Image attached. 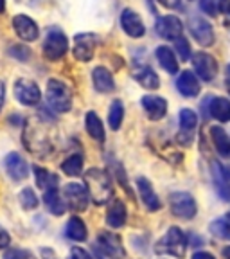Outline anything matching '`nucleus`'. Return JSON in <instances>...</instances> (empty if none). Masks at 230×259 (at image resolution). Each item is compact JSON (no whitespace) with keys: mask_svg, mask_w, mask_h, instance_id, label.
<instances>
[{"mask_svg":"<svg viewBox=\"0 0 230 259\" xmlns=\"http://www.w3.org/2000/svg\"><path fill=\"white\" fill-rule=\"evenodd\" d=\"M85 184L88 189L90 198L97 205L108 203V200L112 198L113 189H112V180L110 175L106 171L99 169V167H92L85 173Z\"/></svg>","mask_w":230,"mask_h":259,"instance_id":"nucleus-1","label":"nucleus"},{"mask_svg":"<svg viewBox=\"0 0 230 259\" xmlns=\"http://www.w3.org/2000/svg\"><path fill=\"white\" fill-rule=\"evenodd\" d=\"M45 97H47V105L51 106L54 112L63 113L72 108V92H70L69 87L60 79H49Z\"/></svg>","mask_w":230,"mask_h":259,"instance_id":"nucleus-2","label":"nucleus"},{"mask_svg":"<svg viewBox=\"0 0 230 259\" xmlns=\"http://www.w3.org/2000/svg\"><path fill=\"white\" fill-rule=\"evenodd\" d=\"M187 248V239L186 234L180 227H171L169 231L166 232V236L155 245V252L157 254H166L173 255V257H183Z\"/></svg>","mask_w":230,"mask_h":259,"instance_id":"nucleus-3","label":"nucleus"},{"mask_svg":"<svg viewBox=\"0 0 230 259\" xmlns=\"http://www.w3.org/2000/svg\"><path fill=\"white\" fill-rule=\"evenodd\" d=\"M169 207L173 216L182 220H193L196 216V210H198V205H196V200H194L193 194L183 193V191H176L169 196Z\"/></svg>","mask_w":230,"mask_h":259,"instance_id":"nucleus-4","label":"nucleus"},{"mask_svg":"<svg viewBox=\"0 0 230 259\" xmlns=\"http://www.w3.org/2000/svg\"><path fill=\"white\" fill-rule=\"evenodd\" d=\"M67 51H69V40L65 32H61L60 29H51L43 44V56L49 61H58L67 54Z\"/></svg>","mask_w":230,"mask_h":259,"instance_id":"nucleus-5","label":"nucleus"},{"mask_svg":"<svg viewBox=\"0 0 230 259\" xmlns=\"http://www.w3.org/2000/svg\"><path fill=\"white\" fill-rule=\"evenodd\" d=\"M24 142L25 148L32 155H38V157H45L49 151H53V144H51V141H49V137L43 134L41 128L27 126L24 132Z\"/></svg>","mask_w":230,"mask_h":259,"instance_id":"nucleus-6","label":"nucleus"},{"mask_svg":"<svg viewBox=\"0 0 230 259\" xmlns=\"http://www.w3.org/2000/svg\"><path fill=\"white\" fill-rule=\"evenodd\" d=\"M187 25H189V31H191V34H193V38L198 41L200 45L210 47V45L214 44V40H216L214 29H212V25L209 24V20H205L203 16H200V15L189 16Z\"/></svg>","mask_w":230,"mask_h":259,"instance_id":"nucleus-7","label":"nucleus"},{"mask_svg":"<svg viewBox=\"0 0 230 259\" xmlns=\"http://www.w3.org/2000/svg\"><path fill=\"white\" fill-rule=\"evenodd\" d=\"M13 92H15L16 101L22 103L24 106H36L38 103H40V97H41L40 87H38L34 81L27 79V77L16 79Z\"/></svg>","mask_w":230,"mask_h":259,"instance_id":"nucleus-8","label":"nucleus"},{"mask_svg":"<svg viewBox=\"0 0 230 259\" xmlns=\"http://www.w3.org/2000/svg\"><path fill=\"white\" fill-rule=\"evenodd\" d=\"M65 203L74 210V212H83L88 207L90 194L88 189L81 184H67L63 189Z\"/></svg>","mask_w":230,"mask_h":259,"instance_id":"nucleus-9","label":"nucleus"},{"mask_svg":"<svg viewBox=\"0 0 230 259\" xmlns=\"http://www.w3.org/2000/svg\"><path fill=\"white\" fill-rule=\"evenodd\" d=\"M97 248L110 259H124L126 255L122 239L113 232H101L97 236Z\"/></svg>","mask_w":230,"mask_h":259,"instance_id":"nucleus-10","label":"nucleus"},{"mask_svg":"<svg viewBox=\"0 0 230 259\" xmlns=\"http://www.w3.org/2000/svg\"><path fill=\"white\" fill-rule=\"evenodd\" d=\"M97 47V36L92 32H81L74 38V58L77 61H90L94 58Z\"/></svg>","mask_w":230,"mask_h":259,"instance_id":"nucleus-11","label":"nucleus"},{"mask_svg":"<svg viewBox=\"0 0 230 259\" xmlns=\"http://www.w3.org/2000/svg\"><path fill=\"white\" fill-rule=\"evenodd\" d=\"M193 67L194 72L200 79L203 81H212L218 74V61L214 60V56H210L207 53H194L193 56Z\"/></svg>","mask_w":230,"mask_h":259,"instance_id":"nucleus-12","label":"nucleus"},{"mask_svg":"<svg viewBox=\"0 0 230 259\" xmlns=\"http://www.w3.org/2000/svg\"><path fill=\"white\" fill-rule=\"evenodd\" d=\"M155 31H157L158 36L164 38V40H178L183 32V24L178 16L167 15V16L158 18L157 25H155Z\"/></svg>","mask_w":230,"mask_h":259,"instance_id":"nucleus-13","label":"nucleus"},{"mask_svg":"<svg viewBox=\"0 0 230 259\" xmlns=\"http://www.w3.org/2000/svg\"><path fill=\"white\" fill-rule=\"evenodd\" d=\"M203 108L207 110L209 117H214L219 122H230V99L226 97H205Z\"/></svg>","mask_w":230,"mask_h":259,"instance_id":"nucleus-14","label":"nucleus"},{"mask_svg":"<svg viewBox=\"0 0 230 259\" xmlns=\"http://www.w3.org/2000/svg\"><path fill=\"white\" fill-rule=\"evenodd\" d=\"M121 27L131 38H142L146 34V25L142 18L133 9H122L121 13Z\"/></svg>","mask_w":230,"mask_h":259,"instance_id":"nucleus-15","label":"nucleus"},{"mask_svg":"<svg viewBox=\"0 0 230 259\" xmlns=\"http://www.w3.org/2000/svg\"><path fill=\"white\" fill-rule=\"evenodd\" d=\"M13 29H15L16 36L24 41H34L38 38V25L27 15H16L13 18Z\"/></svg>","mask_w":230,"mask_h":259,"instance_id":"nucleus-16","label":"nucleus"},{"mask_svg":"<svg viewBox=\"0 0 230 259\" xmlns=\"http://www.w3.org/2000/svg\"><path fill=\"white\" fill-rule=\"evenodd\" d=\"M4 166H6V171L8 175L16 180V182H20V180H25L29 177V166L27 162L20 157V155L16 153V151H11V153L6 157L4 160Z\"/></svg>","mask_w":230,"mask_h":259,"instance_id":"nucleus-17","label":"nucleus"},{"mask_svg":"<svg viewBox=\"0 0 230 259\" xmlns=\"http://www.w3.org/2000/svg\"><path fill=\"white\" fill-rule=\"evenodd\" d=\"M137 189H139V194H141L142 203L146 205V209L148 210H158L160 209L162 202L157 196V193H155L153 186H151V182L148 180V178H144V177L137 178Z\"/></svg>","mask_w":230,"mask_h":259,"instance_id":"nucleus-18","label":"nucleus"},{"mask_svg":"<svg viewBox=\"0 0 230 259\" xmlns=\"http://www.w3.org/2000/svg\"><path fill=\"white\" fill-rule=\"evenodd\" d=\"M142 108L146 110L151 121H160L167 113V101L160 96H144L142 97Z\"/></svg>","mask_w":230,"mask_h":259,"instance_id":"nucleus-19","label":"nucleus"},{"mask_svg":"<svg viewBox=\"0 0 230 259\" xmlns=\"http://www.w3.org/2000/svg\"><path fill=\"white\" fill-rule=\"evenodd\" d=\"M92 83L94 89L101 94H108L115 90V79H113L112 72L105 67H96L92 70Z\"/></svg>","mask_w":230,"mask_h":259,"instance_id":"nucleus-20","label":"nucleus"},{"mask_svg":"<svg viewBox=\"0 0 230 259\" xmlns=\"http://www.w3.org/2000/svg\"><path fill=\"white\" fill-rule=\"evenodd\" d=\"M133 77L137 79V83L142 89L148 90H157L160 87V79H158L157 72L148 65H139L133 69Z\"/></svg>","mask_w":230,"mask_h":259,"instance_id":"nucleus-21","label":"nucleus"},{"mask_svg":"<svg viewBox=\"0 0 230 259\" xmlns=\"http://www.w3.org/2000/svg\"><path fill=\"white\" fill-rule=\"evenodd\" d=\"M176 89L178 92L186 97H196L200 94V81L189 70H183L176 79Z\"/></svg>","mask_w":230,"mask_h":259,"instance_id":"nucleus-22","label":"nucleus"},{"mask_svg":"<svg viewBox=\"0 0 230 259\" xmlns=\"http://www.w3.org/2000/svg\"><path fill=\"white\" fill-rule=\"evenodd\" d=\"M126 218H128V210H126L124 202L113 200L108 207V212H106V223H108L112 229H121L126 223Z\"/></svg>","mask_w":230,"mask_h":259,"instance_id":"nucleus-23","label":"nucleus"},{"mask_svg":"<svg viewBox=\"0 0 230 259\" xmlns=\"http://www.w3.org/2000/svg\"><path fill=\"white\" fill-rule=\"evenodd\" d=\"M210 139H212L214 150L218 151L219 157H230V137L225 130L219 128V126H212L210 128Z\"/></svg>","mask_w":230,"mask_h":259,"instance_id":"nucleus-24","label":"nucleus"},{"mask_svg":"<svg viewBox=\"0 0 230 259\" xmlns=\"http://www.w3.org/2000/svg\"><path fill=\"white\" fill-rule=\"evenodd\" d=\"M155 56H157L158 65H160L166 72H169V74H176L178 72V60H176V56H174V53L171 51L169 47H166V45L158 47L157 51H155Z\"/></svg>","mask_w":230,"mask_h":259,"instance_id":"nucleus-25","label":"nucleus"},{"mask_svg":"<svg viewBox=\"0 0 230 259\" xmlns=\"http://www.w3.org/2000/svg\"><path fill=\"white\" fill-rule=\"evenodd\" d=\"M65 234L72 241H85L86 236H88V231H86L85 222L79 216H72L69 220V223H67V227H65Z\"/></svg>","mask_w":230,"mask_h":259,"instance_id":"nucleus-26","label":"nucleus"},{"mask_svg":"<svg viewBox=\"0 0 230 259\" xmlns=\"http://www.w3.org/2000/svg\"><path fill=\"white\" fill-rule=\"evenodd\" d=\"M32 171H34V180H36V186L40 187V189L47 191V189H56V187H58V182H60L58 175L51 173V171H47L45 167H41V166H34V167H32Z\"/></svg>","mask_w":230,"mask_h":259,"instance_id":"nucleus-27","label":"nucleus"},{"mask_svg":"<svg viewBox=\"0 0 230 259\" xmlns=\"http://www.w3.org/2000/svg\"><path fill=\"white\" fill-rule=\"evenodd\" d=\"M85 124H86V132H88L90 137L99 142V144H103V142H105V126H103L99 115H97L96 112H88L86 113Z\"/></svg>","mask_w":230,"mask_h":259,"instance_id":"nucleus-28","label":"nucleus"},{"mask_svg":"<svg viewBox=\"0 0 230 259\" xmlns=\"http://www.w3.org/2000/svg\"><path fill=\"white\" fill-rule=\"evenodd\" d=\"M43 202H45V205H47V209L51 210V214H54V216H61L65 212V207H67L65 198H61L60 193H58V189H47L45 191Z\"/></svg>","mask_w":230,"mask_h":259,"instance_id":"nucleus-29","label":"nucleus"},{"mask_svg":"<svg viewBox=\"0 0 230 259\" xmlns=\"http://www.w3.org/2000/svg\"><path fill=\"white\" fill-rule=\"evenodd\" d=\"M178 122H180V132L182 134H193L196 124H198V115L194 113V110L191 108H182L178 113Z\"/></svg>","mask_w":230,"mask_h":259,"instance_id":"nucleus-30","label":"nucleus"},{"mask_svg":"<svg viewBox=\"0 0 230 259\" xmlns=\"http://www.w3.org/2000/svg\"><path fill=\"white\" fill-rule=\"evenodd\" d=\"M122 119H124V106H122V101L115 99L112 101L108 110V124L112 130H119L122 124Z\"/></svg>","mask_w":230,"mask_h":259,"instance_id":"nucleus-31","label":"nucleus"},{"mask_svg":"<svg viewBox=\"0 0 230 259\" xmlns=\"http://www.w3.org/2000/svg\"><path fill=\"white\" fill-rule=\"evenodd\" d=\"M83 157L81 155H70L69 158H65V162H61V171L69 177H79L83 171Z\"/></svg>","mask_w":230,"mask_h":259,"instance_id":"nucleus-32","label":"nucleus"},{"mask_svg":"<svg viewBox=\"0 0 230 259\" xmlns=\"http://www.w3.org/2000/svg\"><path fill=\"white\" fill-rule=\"evenodd\" d=\"M209 231L218 239L230 241V220L228 218H218L209 225Z\"/></svg>","mask_w":230,"mask_h":259,"instance_id":"nucleus-33","label":"nucleus"},{"mask_svg":"<svg viewBox=\"0 0 230 259\" xmlns=\"http://www.w3.org/2000/svg\"><path fill=\"white\" fill-rule=\"evenodd\" d=\"M18 200H20V205L24 207L25 210H32L38 207V198L36 194H34V191L31 189V187H25V189L20 191V194H18Z\"/></svg>","mask_w":230,"mask_h":259,"instance_id":"nucleus-34","label":"nucleus"},{"mask_svg":"<svg viewBox=\"0 0 230 259\" xmlns=\"http://www.w3.org/2000/svg\"><path fill=\"white\" fill-rule=\"evenodd\" d=\"M8 53L11 58H15V60L18 61H29V58H31V51H29L27 45L24 44H16V45H11V47L8 49Z\"/></svg>","mask_w":230,"mask_h":259,"instance_id":"nucleus-35","label":"nucleus"},{"mask_svg":"<svg viewBox=\"0 0 230 259\" xmlns=\"http://www.w3.org/2000/svg\"><path fill=\"white\" fill-rule=\"evenodd\" d=\"M174 49H176V54L180 56V60L182 61H187L191 58V45L189 41L186 40L183 36H180L178 40H174Z\"/></svg>","mask_w":230,"mask_h":259,"instance_id":"nucleus-36","label":"nucleus"},{"mask_svg":"<svg viewBox=\"0 0 230 259\" xmlns=\"http://www.w3.org/2000/svg\"><path fill=\"white\" fill-rule=\"evenodd\" d=\"M212 173H214L216 180H223V182H230V167L221 164V162H212Z\"/></svg>","mask_w":230,"mask_h":259,"instance_id":"nucleus-37","label":"nucleus"},{"mask_svg":"<svg viewBox=\"0 0 230 259\" xmlns=\"http://www.w3.org/2000/svg\"><path fill=\"white\" fill-rule=\"evenodd\" d=\"M200 9L205 15L216 16L218 15V0H200Z\"/></svg>","mask_w":230,"mask_h":259,"instance_id":"nucleus-38","label":"nucleus"},{"mask_svg":"<svg viewBox=\"0 0 230 259\" xmlns=\"http://www.w3.org/2000/svg\"><path fill=\"white\" fill-rule=\"evenodd\" d=\"M216 193L221 200L230 202V184L223 182V180H216Z\"/></svg>","mask_w":230,"mask_h":259,"instance_id":"nucleus-39","label":"nucleus"},{"mask_svg":"<svg viewBox=\"0 0 230 259\" xmlns=\"http://www.w3.org/2000/svg\"><path fill=\"white\" fill-rule=\"evenodd\" d=\"M69 259H92V255H90L88 252L85 250V248H81V247H74L72 250H70Z\"/></svg>","mask_w":230,"mask_h":259,"instance_id":"nucleus-40","label":"nucleus"},{"mask_svg":"<svg viewBox=\"0 0 230 259\" xmlns=\"http://www.w3.org/2000/svg\"><path fill=\"white\" fill-rule=\"evenodd\" d=\"M27 255L25 250H20V248H8V252L4 254V259H24Z\"/></svg>","mask_w":230,"mask_h":259,"instance_id":"nucleus-41","label":"nucleus"},{"mask_svg":"<svg viewBox=\"0 0 230 259\" xmlns=\"http://www.w3.org/2000/svg\"><path fill=\"white\" fill-rule=\"evenodd\" d=\"M115 171H117L119 182H121V184H124V189H126V193H128L129 196H133V193H131V189H129L128 182H126V173H124V169H122V167L119 166V164H115Z\"/></svg>","mask_w":230,"mask_h":259,"instance_id":"nucleus-42","label":"nucleus"},{"mask_svg":"<svg viewBox=\"0 0 230 259\" xmlns=\"http://www.w3.org/2000/svg\"><path fill=\"white\" fill-rule=\"evenodd\" d=\"M9 243H11V236H9V232L6 229L0 227V248L9 247Z\"/></svg>","mask_w":230,"mask_h":259,"instance_id":"nucleus-43","label":"nucleus"},{"mask_svg":"<svg viewBox=\"0 0 230 259\" xmlns=\"http://www.w3.org/2000/svg\"><path fill=\"white\" fill-rule=\"evenodd\" d=\"M218 8H219V11H221L223 15L228 18V22H230V0H218Z\"/></svg>","mask_w":230,"mask_h":259,"instance_id":"nucleus-44","label":"nucleus"},{"mask_svg":"<svg viewBox=\"0 0 230 259\" xmlns=\"http://www.w3.org/2000/svg\"><path fill=\"white\" fill-rule=\"evenodd\" d=\"M158 4L164 6V8H167V9H174L180 6V0H158Z\"/></svg>","mask_w":230,"mask_h":259,"instance_id":"nucleus-45","label":"nucleus"},{"mask_svg":"<svg viewBox=\"0 0 230 259\" xmlns=\"http://www.w3.org/2000/svg\"><path fill=\"white\" fill-rule=\"evenodd\" d=\"M193 259H216V257L212 254H209V252H196L193 255Z\"/></svg>","mask_w":230,"mask_h":259,"instance_id":"nucleus-46","label":"nucleus"},{"mask_svg":"<svg viewBox=\"0 0 230 259\" xmlns=\"http://www.w3.org/2000/svg\"><path fill=\"white\" fill-rule=\"evenodd\" d=\"M225 85H226V90L230 92V63L226 65V69H225Z\"/></svg>","mask_w":230,"mask_h":259,"instance_id":"nucleus-47","label":"nucleus"},{"mask_svg":"<svg viewBox=\"0 0 230 259\" xmlns=\"http://www.w3.org/2000/svg\"><path fill=\"white\" fill-rule=\"evenodd\" d=\"M2 103H4V85L0 81V108H2Z\"/></svg>","mask_w":230,"mask_h":259,"instance_id":"nucleus-48","label":"nucleus"},{"mask_svg":"<svg viewBox=\"0 0 230 259\" xmlns=\"http://www.w3.org/2000/svg\"><path fill=\"white\" fill-rule=\"evenodd\" d=\"M223 257H225V259H230V247H225V248H223Z\"/></svg>","mask_w":230,"mask_h":259,"instance_id":"nucleus-49","label":"nucleus"},{"mask_svg":"<svg viewBox=\"0 0 230 259\" xmlns=\"http://www.w3.org/2000/svg\"><path fill=\"white\" fill-rule=\"evenodd\" d=\"M6 9V0H0V13H4Z\"/></svg>","mask_w":230,"mask_h":259,"instance_id":"nucleus-50","label":"nucleus"},{"mask_svg":"<svg viewBox=\"0 0 230 259\" xmlns=\"http://www.w3.org/2000/svg\"><path fill=\"white\" fill-rule=\"evenodd\" d=\"M24 259H34V257H32V255H31V254H29V252H27V255H25Z\"/></svg>","mask_w":230,"mask_h":259,"instance_id":"nucleus-51","label":"nucleus"},{"mask_svg":"<svg viewBox=\"0 0 230 259\" xmlns=\"http://www.w3.org/2000/svg\"><path fill=\"white\" fill-rule=\"evenodd\" d=\"M226 216H228V220H230V212H228V214H226Z\"/></svg>","mask_w":230,"mask_h":259,"instance_id":"nucleus-52","label":"nucleus"}]
</instances>
